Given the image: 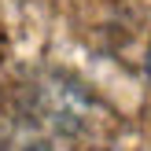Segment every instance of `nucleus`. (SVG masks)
<instances>
[]
</instances>
